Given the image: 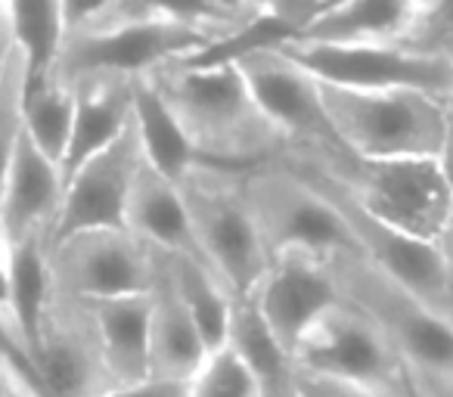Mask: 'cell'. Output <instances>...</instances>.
I'll return each mask as SVG.
<instances>
[{
	"mask_svg": "<svg viewBox=\"0 0 453 397\" xmlns=\"http://www.w3.org/2000/svg\"><path fill=\"white\" fill-rule=\"evenodd\" d=\"M143 78L211 164L255 168L283 156V134L258 106L236 63L196 65L180 57Z\"/></svg>",
	"mask_w": 453,
	"mask_h": 397,
	"instance_id": "cell-1",
	"label": "cell"
},
{
	"mask_svg": "<svg viewBox=\"0 0 453 397\" xmlns=\"http://www.w3.org/2000/svg\"><path fill=\"white\" fill-rule=\"evenodd\" d=\"M326 267L342 298L364 310L403 360L419 397L453 388V320L357 252H339Z\"/></svg>",
	"mask_w": 453,
	"mask_h": 397,
	"instance_id": "cell-2",
	"label": "cell"
},
{
	"mask_svg": "<svg viewBox=\"0 0 453 397\" xmlns=\"http://www.w3.org/2000/svg\"><path fill=\"white\" fill-rule=\"evenodd\" d=\"M246 168L202 164L180 187L196 246L230 298H249L271 267V255L242 193Z\"/></svg>",
	"mask_w": 453,
	"mask_h": 397,
	"instance_id": "cell-3",
	"label": "cell"
},
{
	"mask_svg": "<svg viewBox=\"0 0 453 397\" xmlns=\"http://www.w3.org/2000/svg\"><path fill=\"white\" fill-rule=\"evenodd\" d=\"M236 65L258 106L283 134L286 158L308 162L339 180L354 168L357 156L335 134L320 81L302 63H296L280 47H265L240 57Z\"/></svg>",
	"mask_w": 453,
	"mask_h": 397,
	"instance_id": "cell-4",
	"label": "cell"
},
{
	"mask_svg": "<svg viewBox=\"0 0 453 397\" xmlns=\"http://www.w3.org/2000/svg\"><path fill=\"white\" fill-rule=\"evenodd\" d=\"M320 81V78H317ZM323 103L342 143L360 158H434L447 134L444 103L416 90L326 84Z\"/></svg>",
	"mask_w": 453,
	"mask_h": 397,
	"instance_id": "cell-5",
	"label": "cell"
},
{
	"mask_svg": "<svg viewBox=\"0 0 453 397\" xmlns=\"http://www.w3.org/2000/svg\"><path fill=\"white\" fill-rule=\"evenodd\" d=\"M277 162L289 164L302 180H308L311 187L339 211L348 233H351L354 252L364 255L370 264H376L379 271L395 277L397 283H403L410 292H416L422 302H428L434 310H441V314L453 320L450 286H447V271H444V261H441L434 240H422V236H413L397 227V224L385 221L382 215L366 209L345 183L323 174L314 164L298 162V158H286V156H280Z\"/></svg>",
	"mask_w": 453,
	"mask_h": 397,
	"instance_id": "cell-6",
	"label": "cell"
},
{
	"mask_svg": "<svg viewBox=\"0 0 453 397\" xmlns=\"http://www.w3.org/2000/svg\"><path fill=\"white\" fill-rule=\"evenodd\" d=\"M242 193L271 261L280 255H311L326 261L339 252H354L339 211L289 164L273 158L246 168Z\"/></svg>",
	"mask_w": 453,
	"mask_h": 397,
	"instance_id": "cell-7",
	"label": "cell"
},
{
	"mask_svg": "<svg viewBox=\"0 0 453 397\" xmlns=\"http://www.w3.org/2000/svg\"><path fill=\"white\" fill-rule=\"evenodd\" d=\"M220 41L202 28L174 26V22H115L69 32L59 57L44 78L75 84L84 78H143L171 59L189 57L202 47Z\"/></svg>",
	"mask_w": 453,
	"mask_h": 397,
	"instance_id": "cell-8",
	"label": "cell"
},
{
	"mask_svg": "<svg viewBox=\"0 0 453 397\" xmlns=\"http://www.w3.org/2000/svg\"><path fill=\"white\" fill-rule=\"evenodd\" d=\"M298 370L357 385L385 397H419L403 360L382 329L342 298L304 332L296 347Z\"/></svg>",
	"mask_w": 453,
	"mask_h": 397,
	"instance_id": "cell-9",
	"label": "cell"
},
{
	"mask_svg": "<svg viewBox=\"0 0 453 397\" xmlns=\"http://www.w3.org/2000/svg\"><path fill=\"white\" fill-rule=\"evenodd\" d=\"M314 78L357 90H416L444 103L453 94V63L391 44H296L280 47Z\"/></svg>",
	"mask_w": 453,
	"mask_h": 397,
	"instance_id": "cell-10",
	"label": "cell"
},
{
	"mask_svg": "<svg viewBox=\"0 0 453 397\" xmlns=\"http://www.w3.org/2000/svg\"><path fill=\"white\" fill-rule=\"evenodd\" d=\"M50 283L81 302L140 295L152 289L156 252L127 227H100L50 242Z\"/></svg>",
	"mask_w": 453,
	"mask_h": 397,
	"instance_id": "cell-11",
	"label": "cell"
},
{
	"mask_svg": "<svg viewBox=\"0 0 453 397\" xmlns=\"http://www.w3.org/2000/svg\"><path fill=\"white\" fill-rule=\"evenodd\" d=\"M32 360L57 397H103L115 388L94 310L81 298L50 292Z\"/></svg>",
	"mask_w": 453,
	"mask_h": 397,
	"instance_id": "cell-12",
	"label": "cell"
},
{
	"mask_svg": "<svg viewBox=\"0 0 453 397\" xmlns=\"http://www.w3.org/2000/svg\"><path fill=\"white\" fill-rule=\"evenodd\" d=\"M339 183L370 211L422 240H434L453 209L434 158H357Z\"/></svg>",
	"mask_w": 453,
	"mask_h": 397,
	"instance_id": "cell-13",
	"label": "cell"
},
{
	"mask_svg": "<svg viewBox=\"0 0 453 397\" xmlns=\"http://www.w3.org/2000/svg\"><path fill=\"white\" fill-rule=\"evenodd\" d=\"M140 164H143V149L131 121L119 140L103 146L96 156H90L81 168L65 177L63 209H59L50 242L81 230L125 227L127 195Z\"/></svg>",
	"mask_w": 453,
	"mask_h": 397,
	"instance_id": "cell-14",
	"label": "cell"
},
{
	"mask_svg": "<svg viewBox=\"0 0 453 397\" xmlns=\"http://www.w3.org/2000/svg\"><path fill=\"white\" fill-rule=\"evenodd\" d=\"M249 298L258 304L273 335L296 354L304 332L333 304L342 302V292L326 261L311 258V255H280L271 261L265 279Z\"/></svg>",
	"mask_w": 453,
	"mask_h": 397,
	"instance_id": "cell-15",
	"label": "cell"
},
{
	"mask_svg": "<svg viewBox=\"0 0 453 397\" xmlns=\"http://www.w3.org/2000/svg\"><path fill=\"white\" fill-rule=\"evenodd\" d=\"M63 171L28 140L22 127L7 183L0 193V242L13 246L26 236H53L63 209Z\"/></svg>",
	"mask_w": 453,
	"mask_h": 397,
	"instance_id": "cell-16",
	"label": "cell"
},
{
	"mask_svg": "<svg viewBox=\"0 0 453 397\" xmlns=\"http://www.w3.org/2000/svg\"><path fill=\"white\" fill-rule=\"evenodd\" d=\"M72 90H75V118L65 156L59 162L63 183L103 146L119 140L134 121V78H84L72 84Z\"/></svg>",
	"mask_w": 453,
	"mask_h": 397,
	"instance_id": "cell-17",
	"label": "cell"
},
{
	"mask_svg": "<svg viewBox=\"0 0 453 397\" xmlns=\"http://www.w3.org/2000/svg\"><path fill=\"white\" fill-rule=\"evenodd\" d=\"M156 252V277H152V314H150V376L162 378H193L208 357V345L202 341L187 304L174 292L165 267V255Z\"/></svg>",
	"mask_w": 453,
	"mask_h": 397,
	"instance_id": "cell-18",
	"label": "cell"
},
{
	"mask_svg": "<svg viewBox=\"0 0 453 397\" xmlns=\"http://www.w3.org/2000/svg\"><path fill=\"white\" fill-rule=\"evenodd\" d=\"M125 227L140 242L158 248V252L193 255V258L202 261L180 187L165 174H158L146 158L140 164L137 177H134L131 195H127Z\"/></svg>",
	"mask_w": 453,
	"mask_h": 397,
	"instance_id": "cell-19",
	"label": "cell"
},
{
	"mask_svg": "<svg viewBox=\"0 0 453 397\" xmlns=\"http://www.w3.org/2000/svg\"><path fill=\"white\" fill-rule=\"evenodd\" d=\"M410 4L401 0H333L326 10L298 28L296 44H391L401 41L413 19Z\"/></svg>",
	"mask_w": 453,
	"mask_h": 397,
	"instance_id": "cell-20",
	"label": "cell"
},
{
	"mask_svg": "<svg viewBox=\"0 0 453 397\" xmlns=\"http://www.w3.org/2000/svg\"><path fill=\"white\" fill-rule=\"evenodd\" d=\"M226 345L255 378L261 397H298L296 354L273 335L252 298H234Z\"/></svg>",
	"mask_w": 453,
	"mask_h": 397,
	"instance_id": "cell-21",
	"label": "cell"
},
{
	"mask_svg": "<svg viewBox=\"0 0 453 397\" xmlns=\"http://www.w3.org/2000/svg\"><path fill=\"white\" fill-rule=\"evenodd\" d=\"M94 310L96 332L103 341L109 372L119 385H131L150 376V292L88 302Z\"/></svg>",
	"mask_w": 453,
	"mask_h": 397,
	"instance_id": "cell-22",
	"label": "cell"
},
{
	"mask_svg": "<svg viewBox=\"0 0 453 397\" xmlns=\"http://www.w3.org/2000/svg\"><path fill=\"white\" fill-rule=\"evenodd\" d=\"M255 16L258 13L249 4H242V0H109L106 13L94 26H115V22H174V26L202 28V32L226 38V34H234L242 26H249Z\"/></svg>",
	"mask_w": 453,
	"mask_h": 397,
	"instance_id": "cell-23",
	"label": "cell"
},
{
	"mask_svg": "<svg viewBox=\"0 0 453 397\" xmlns=\"http://www.w3.org/2000/svg\"><path fill=\"white\" fill-rule=\"evenodd\" d=\"M134 127H137L143 158L168 180L180 183L196 168L211 164L196 152V146L187 140V134L180 131L174 115L158 100L146 78H134Z\"/></svg>",
	"mask_w": 453,
	"mask_h": 397,
	"instance_id": "cell-24",
	"label": "cell"
},
{
	"mask_svg": "<svg viewBox=\"0 0 453 397\" xmlns=\"http://www.w3.org/2000/svg\"><path fill=\"white\" fill-rule=\"evenodd\" d=\"M7 248V273H10V326L22 339V345L32 351L38 341L41 314L47 308V298L53 292L50 283V240L47 236H26Z\"/></svg>",
	"mask_w": 453,
	"mask_h": 397,
	"instance_id": "cell-25",
	"label": "cell"
},
{
	"mask_svg": "<svg viewBox=\"0 0 453 397\" xmlns=\"http://www.w3.org/2000/svg\"><path fill=\"white\" fill-rule=\"evenodd\" d=\"M165 255V267L174 292L180 302L187 304L189 317H193L196 329H199L202 341L208 351L226 345V329H230V310H234V298L220 286V279L208 271L205 261L193 258V255Z\"/></svg>",
	"mask_w": 453,
	"mask_h": 397,
	"instance_id": "cell-26",
	"label": "cell"
},
{
	"mask_svg": "<svg viewBox=\"0 0 453 397\" xmlns=\"http://www.w3.org/2000/svg\"><path fill=\"white\" fill-rule=\"evenodd\" d=\"M72 118H75V90L57 78L26 81L22 96V127L28 140L44 152L50 162H63L69 146Z\"/></svg>",
	"mask_w": 453,
	"mask_h": 397,
	"instance_id": "cell-27",
	"label": "cell"
},
{
	"mask_svg": "<svg viewBox=\"0 0 453 397\" xmlns=\"http://www.w3.org/2000/svg\"><path fill=\"white\" fill-rule=\"evenodd\" d=\"M16 47L26 57L28 81H38L53 69L65 41L63 0H4Z\"/></svg>",
	"mask_w": 453,
	"mask_h": 397,
	"instance_id": "cell-28",
	"label": "cell"
},
{
	"mask_svg": "<svg viewBox=\"0 0 453 397\" xmlns=\"http://www.w3.org/2000/svg\"><path fill=\"white\" fill-rule=\"evenodd\" d=\"M26 81H28L26 57L16 47L7 63V72L0 78V193H4L16 146H19L22 137V96H26Z\"/></svg>",
	"mask_w": 453,
	"mask_h": 397,
	"instance_id": "cell-29",
	"label": "cell"
},
{
	"mask_svg": "<svg viewBox=\"0 0 453 397\" xmlns=\"http://www.w3.org/2000/svg\"><path fill=\"white\" fill-rule=\"evenodd\" d=\"M189 397H261L255 378L230 345L208 351L205 363L189 378Z\"/></svg>",
	"mask_w": 453,
	"mask_h": 397,
	"instance_id": "cell-30",
	"label": "cell"
},
{
	"mask_svg": "<svg viewBox=\"0 0 453 397\" xmlns=\"http://www.w3.org/2000/svg\"><path fill=\"white\" fill-rule=\"evenodd\" d=\"M401 44L453 63V0H422Z\"/></svg>",
	"mask_w": 453,
	"mask_h": 397,
	"instance_id": "cell-31",
	"label": "cell"
},
{
	"mask_svg": "<svg viewBox=\"0 0 453 397\" xmlns=\"http://www.w3.org/2000/svg\"><path fill=\"white\" fill-rule=\"evenodd\" d=\"M255 13H267L283 19L286 26L292 28V38H296L298 28H304L311 19H314L320 10H326L333 0H242Z\"/></svg>",
	"mask_w": 453,
	"mask_h": 397,
	"instance_id": "cell-32",
	"label": "cell"
},
{
	"mask_svg": "<svg viewBox=\"0 0 453 397\" xmlns=\"http://www.w3.org/2000/svg\"><path fill=\"white\" fill-rule=\"evenodd\" d=\"M103 397H189L187 378H162V376H146L140 382L119 385Z\"/></svg>",
	"mask_w": 453,
	"mask_h": 397,
	"instance_id": "cell-33",
	"label": "cell"
},
{
	"mask_svg": "<svg viewBox=\"0 0 453 397\" xmlns=\"http://www.w3.org/2000/svg\"><path fill=\"white\" fill-rule=\"evenodd\" d=\"M298 397H385L376 391L357 388V385L335 382L326 376H314V372L298 370Z\"/></svg>",
	"mask_w": 453,
	"mask_h": 397,
	"instance_id": "cell-34",
	"label": "cell"
},
{
	"mask_svg": "<svg viewBox=\"0 0 453 397\" xmlns=\"http://www.w3.org/2000/svg\"><path fill=\"white\" fill-rule=\"evenodd\" d=\"M109 0H63V16H65V34L88 28L106 13Z\"/></svg>",
	"mask_w": 453,
	"mask_h": 397,
	"instance_id": "cell-35",
	"label": "cell"
},
{
	"mask_svg": "<svg viewBox=\"0 0 453 397\" xmlns=\"http://www.w3.org/2000/svg\"><path fill=\"white\" fill-rule=\"evenodd\" d=\"M434 246H438V255L444 261V271H447V286H450V298H453V209L447 215V221L441 224L438 236H434Z\"/></svg>",
	"mask_w": 453,
	"mask_h": 397,
	"instance_id": "cell-36",
	"label": "cell"
},
{
	"mask_svg": "<svg viewBox=\"0 0 453 397\" xmlns=\"http://www.w3.org/2000/svg\"><path fill=\"white\" fill-rule=\"evenodd\" d=\"M434 164H438L441 180H444L447 193H450V202H453V125H450V121H447L444 143H441L438 156H434Z\"/></svg>",
	"mask_w": 453,
	"mask_h": 397,
	"instance_id": "cell-37",
	"label": "cell"
},
{
	"mask_svg": "<svg viewBox=\"0 0 453 397\" xmlns=\"http://www.w3.org/2000/svg\"><path fill=\"white\" fill-rule=\"evenodd\" d=\"M16 50V38H13V26H10V16H7V4L0 0V78L7 72V63Z\"/></svg>",
	"mask_w": 453,
	"mask_h": 397,
	"instance_id": "cell-38",
	"label": "cell"
},
{
	"mask_svg": "<svg viewBox=\"0 0 453 397\" xmlns=\"http://www.w3.org/2000/svg\"><path fill=\"white\" fill-rule=\"evenodd\" d=\"M0 397H10V376H7L4 360H0Z\"/></svg>",
	"mask_w": 453,
	"mask_h": 397,
	"instance_id": "cell-39",
	"label": "cell"
},
{
	"mask_svg": "<svg viewBox=\"0 0 453 397\" xmlns=\"http://www.w3.org/2000/svg\"><path fill=\"white\" fill-rule=\"evenodd\" d=\"M444 112H447V121H450V125H453V94L444 100Z\"/></svg>",
	"mask_w": 453,
	"mask_h": 397,
	"instance_id": "cell-40",
	"label": "cell"
},
{
	"mask_svg": "<svg viewBox=\"0 0 453 397\" xmlns=\"http://www.w3.org/2000/svg\"><path fill=\"white\" fill-rule=\"evenodd\" d=\"M401 4H410V7H419L422 0H401Z\"/></svg>",
	"mask_w": 453,
	"mask_h": 397,
	"instance_id": "cell-41",
	"label": "cell"
},
{
	"mask_svg": "<svg viewBox=\"0 0 453 397\" xmlns=\"http://www.w3.org/2000/svg\"><path fill=\"white\" fill-rule=\"evenodd\" d=\"M10 397H19V394H16V388H13V385H10Z\"/></svg>",
	"mask_w": 453,
	"mask_h": 397,
	"instance_id": "cell-42",
	"label": "cell"
},
{
	"mask_svg": "<svg viewBox=\"0 0 453 397\" xmlns=\"http://www.w3.org/2000/svg\"><path fill=\"white\" fill-rule=\"evenodd\" d=\"M444 397H453V388H450V391H447V394H444Z\"/></svg>",
	"mask_w": 453,
	"mask_h": 397,
	"instance_id": "cell-43",
	"label": "cell"
}]
</instances>
